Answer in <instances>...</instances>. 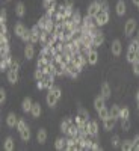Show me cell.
<instances>
[{
    "mask_svg": "<svg viewBox=\"0 0 139 151\" xmlns=\"http://www.w3.org/2000/svg\"><path fill=\"white\" fill-rule=\"evenodd\" d=\"M94 20H95V24H97L98 27H103L104 24H107V21H109V11L100 9L97 12V15L94 17Z\"/></svg>",
    "mask_w": 139,
    "mask_h": 151,
    "instance_id": "6da1fadb",
    "label": "cell"
},
{
    "mask_svg": "<svg viewBox=\"0 0 139 151\" xmlns=\"http://www.w3.org/2000/svg\"><path fill=\"white\" fill-rule=\"evenodd\" d=\"M136 27H138V21L135 18H129L124 24V33L125 36H132L135 32H136Z\"/></svg>",
    "mask_w": 139,
    "mask_h": 151,
    "instance_id": "7a4b0ae2",
    "label": "cell"
},
{
    "mask_svg": "<svg viewBox=\"0 0 139 151\" xmlns=\"http://www.w3.org/2000/svg\"><path fill=\"white\" fill-rule=\"evenodd\" d=\"M59 100H60V97H58V95H56V92H55L53 89H48L47 97H45V103H47V106H48V107H55V106L58 104Z\"/></svg>",
    "mask_w": 139,
    "mask_h": 151,
    "instance_id": "3957f363",
    "label": "cell"
},
{
    "mask_svg": "<svg viewBox=\"0 0 139 151\" xmlns=\"http://www.w3.org/2000/svg\"><path fill=\"white\" fill-rule=\"evenodd\" d=\"M41 27L38 26V24H35V26L30 29V41L29 42H33V44H36V42H40L41 41Z\"/></svg>",
    "mask_w": 139,
    "mask_h": 151,
    "instance_id": "277c9868",
    "label": "cell"
},
{
    "mask_svg": "<svg viewBox=\"0 0 139 151\" xmlns=\"http://www.w3.org/2000/svg\"><path fill=\"white\" fill-rule=\"evenodd\" d=\"M79 73H80V70H79L77 67H76V65L73 64V62H68V64L65 65V74H67V76H70L71 79H76V77L79 76Z\"/></svg>",
    "mask_w": 139,
    "mask_h": 151,
    "instance_id": "5b68a950",
    "label": "cell"
},
{
    "mask_svg": "<svg viewBox=\"0 0 139 151\" xmlns=\"http://www.w3.org/2000/svg\"><path fill=\"white\" fill-rule=\"evenodd\" d=\"M110 52H112V55L113 56H121V53H122V45H121V41L120 40H113L112 41V44H110Z\"/></svg>",
    "mask_w": 139,
    "mask_h": 151,
    "instance_id": "8992f818",
    "label": "cell"
},
{
    "mask_svg": "<svg viewBox=\"0 0 139 151\" xmlns=\"http://www.w3.org/2000/svg\"><path fill=\"white\" fill-rule=\"evenodd\" d=\"M24 58H26L27 60L35 58V44L33 42H27L26 44V48H24Z\"/></svg>",
    "mask_w": 139,
    "mask_h": 151,
    "instance_id": "52a82bcc",
    "label": "cell"
},
{
    "mask_svg": "<svg viewBox=\"0 0 139 151\" xmlns=\"http://www.w3.org/2000/svg\"><path fill=\"white\" fill-rule=\"evenodd\" d=\"M100 9H102V8H100V2H98V0H95V2H92L89 6H88V14L86 15H89V17L94 18Z\"/></svg>",
    "mask_w": 139,
    "mask_h": 151,
    "instance_id": "ba28073f",
    "label": "cell"
},
{
    "mask_svg": "<svg viewBox=\"0 0 139 151\" xmlns=\"http://www.w3.org/2000/svg\"><path fill=\"white\" fill-rule=\"evenodd\" d=\"M86 56H88V64H89V65H95L97 62H98V52H97L95 47L91 48L89 53H88Z\"/></svg>",
    "mask_w": 139,
    "mask_h": 151,
    "instance_id": "9c48e42d",
    "label": "cell"
},
{
    "mask_svg": "<svg viewBox=\"0 0 139 151\" xmlns=\"http://www.w3.org/2000/svg\"><path fill=\"white\" fill-rule=\"evenodd\" d=\"M17 122H18V116L15 115L14 112H11V113H8V116H6V125L9 129H14V127H17Z\"/></svg>",
    "mask_w": 139,
    "mask_h": 151,
    "instance_id": "30bf717a",
    "label": "cell"
},
{
    "mask_svg": "<svg viewBox=\"0 0 139 151\" xmlns=\"http://www.w3.org/2000/svg\"><path fill=\"white\" fill-rule=\"evenodd\" d=\"M104 42V35L102 33V32H95L94 35H92V45L97 48V47H100V45H102Z\"/></svg>",
    "mask_w": 139,
    "mask_h": 151,
    "instance_id": "8fae6325",
    "label": "cell"
},
{
    "mask_svg": "<svg viewBox=\"0 0 139 151\" xmlns=\"http://www.w3.org/2000/svg\"><path fill=\"white\" fill-rule=\"evenodd\" d=\"M115 11H117V15H118V17H122L125 12H127V6H125L124 0H118V3H117V6H115Z\"/></svg>",
    "mask_w": 139,
    "mask_h": 151,
    "instance_id": "7c38bea8",
    "label": "cell"
},
{
    "mask_svg": "<svg viewBox=\"0 0 139 151\" xmlns=\"http://www.w3.org/2000/svg\"><path fill=\"white\" fill-rule=\"evenodd\" d=\"M106 106V98L103 97V95H98V97H95V100H94V109L98 112L100 109H103Z\"/></svg>",
    "mask_w": 139,
    "mask_h": 151,
    "instance_id": "4fadbf2b",
    "label": "cell"
},
{
    "mask_svg": "<svg viewBox=\"0 0 139 151\" xmlns=\"http://www.w3.org/2000/svg\"><path fill=\"white\" fill-rule=\"evenodd\" d=\"M8 82L9 83H17L18 82V70H14V68L8 70Z\"/></svg>",
    "mask_w": 139,
    "mask_h": 151,
    "instance_id": "5bb4252c",
    "label": "cell"
},
{
    "mask_svg": "<svg viewBox=\"0 0 139 151\" xmlns=\"http://www.w3.org/2000/svg\"><path fill=\"white\" fill-rule=\"evenodd\" d=\"M32 106H33L32 98H30V97H24V98H23V103H21V109H23V112H29V113H30Z\"/></svg>",
    "mask_w": 139,
    "mask_h": 151,
    "instance_id": "9a60e30c",
    "label": "cell"
},
{
    "mask_svg": "<svg viewBox=\"0 0 139 151\" xmlns=\"http://www.w3.org/2000/svg\"><path fill=\"white\" fill-rule=\"evenodd\" d=\"M70 20H71V23L74 24V26H77V27H79L80 24H82V20H83V18H82V15H80V11L76 9V11L73 12V15H71V18H70Z\"/></svg>",
    "mask_w": 139,
    "mask_h": 151,
    "instance_id": "2e32d148",
    "label": "cell"
},
{
    "mask_svg": "<svg viewBox=\"0 0 139 151\" xmlns=\"http://www.w3.org/2000/svg\"><path fill=\"white\" fill-rule=\"evenodd\" d=\"M115 124H117V119L112 118V116H107L106 119H103V127H104V130H112L113 127H115Z\"/></svg>",
    "mask_w": 139,
    "mask_h": 151,
    "instance_id": "e0dca14e",
    "label": "cell"
},
{
    "mask_svg": "<svg viewBox=\"0 0 139 151\" xmlns=\"http://www.w3.org/2000/svg\"><path fill=\"white\" fill-rule=\"evenodd\" d=\"M24 14H26V6H24L23 2H18V3L15 5V15H17L18 18H23Z\"/></svg>",
    "mask_w": 139,
    "mask_h": 151,
    "instance_id": "ac0fdd59",
    "label": "cell"
},
{
    "mask_svg": "<svg viewBox=\"0 0 139 151\" xmlns=\"http://www.w3.org/2000/svg\"><path fill=\"white\" fill-rule=\"evenodd\" d=\"M73 122H74L73 118H65L64 121H62V124H60V132L67 134V132H68V129L73 125Z\"/></svg>",
    "mask_w": 139,
    "mask_h": 151,
    "instance_id": "d6986e66",
    "label": "cell"
},
{
    "mask_svg": "<svg viewBox=\"0 0 139 151\" xmlns=\"http://www.w3.org/2000/svg\"><path fill=\"white\" fill-rule=\"evenodd\" d=\"M97 134H98V124H97V121L89 119V136L97 137Z\"/></svg>",
    "mask_w": 139,
    "mask_h": 151,
    "instance_id": "ffe728a7",
    "label": "cell"
},
{
    "mask_svg": "<svg viewBox=\"0 0 139 151\" xmlns=\"http://www.w3.org/2000/svg\"><path fill=\"white\" fill-rule=\"evenodd\" d=\"M41 112H42L41 104H40V103H33V106H32V109H30V115H32L33 118H40Z\"/></svg>",
    "mask_w": 139,
    "mask_h": 151,
    "instance_id": "44dd1931",
    "label": "cell"
},
{
    "mask_svg": "<svg viewBox=\"0 0 139 151\" xmlns=\"http://www.w3.org/2000/svg\"><path fill=\"white\" fill-rule=\"evenodd\" d=\"M65 150H68V151L77 150V141H76V137H71V136L67 137V147H65Z\"/></svg>",
    "mask_w": 139,
    "mask_h": 151,
    "instance_id": "7402d4cb",
    "label": "cell"
},
{
    "mask_svg": "<svg viewBox=\"0 0 139 151\" xmlns=\"http://www.w3.org/2000/svg\"><path fill=\"white\" fill-rule=\"evenodd\" d=\"M20 137H21V141H24V142H29L30 141V137H32V133H30V129H29V125L26 129H23L21 132H20Z\"/></svg>",
    "mask_w": 139,
    "mask_h": 151,
    "instance_id": "603a6c76",
    "label": "cell"
},
{
    "mask_svg": "<svg viewBox=\"0 0 139 151\" xmlns=\"http://www.w3.org/2000/svg\"><path fill=\"white\" fill-rule=\"evenodd\" d=\"M65 147H67V137H58L55 142V148L58 151H62V150H65Z\"/></svg>",
    "mask_w": 139,
    "mask_h": 151,
    "instance_id": "cb8c5ba5",
    "label": "cell"
},
{
    "mask_svg": "<svg viewBox=\"0 0 139 151\" xmlns=\"http://www.w3.org/2000/svg\"><path fill=\"white\" fill-rule=\"evenodd\" d=\"M100 95H103L106 100L112 95V91H110V86H109V83H106V82H104V83L102 85V91H100Z\"/></svg>",
    "mask_w": 139,
    "mask_h": 151,
    "instance_id": "d4e9b609",
    "label": "cell"
},
{
    "mask_svg": "<svg viewBox=\"0 0 139 151\" xmlns=\"http://www.w3.org/2000/svg\"><path fill=\"white\" fill-rule=\"evenodd\" d=\"M52 60H53V59H48V58H45V56H40V59H38V64H36V67H38V68H45L47 65H50V64H52Z\"/></svg>",
    "mask_w": 139,
    "mask_h": 151,
    "instance_id": "484cf974",
    "label": "cell"
},
{
    "mask_svg": "<svg viewBox=\"0 0 139 151\" xmlns=\"http://www.w3.org/2000/svg\"><path fill=\"white\" fill-rule=\"evenodd\" d=\"M14 147H15L14 139H12L11 136H8L6 139H5V142H3V150L5 151H12V150H14Z\"/></svg>",
    "mask_w": 139,
    "mask_h": 151,
    "instance_id": "4316f807",
    "label": "cell"
},
{
    "mask_svg": "<svg viewBox=\"0 0 139 151\" xmlns=\"http://www.w3.org/2000/svg\"><path fill=\"white\" fill-rule=\"evenodd\" d=\"M36 141L40 144H45V141H47V132H45V129H40V130H38Z\"/></svg>",
    "mask_w": 139,
    "mask_h": 151,
    "instance_id": "83f0119b",
    "label": "cell"
},
{
    "mask_svg": "<svg viewBox=\"0 0 139 151\" xmlns=\"http://www.w3.org/2000/svg\"><path fill=\"white\" fill-rule=\"evenodd\" d=\"M121 150H122V151H133V150H135L133 141H130V139L122 141V142H121Z\"/></svg>",
    "mask_w": 139,
    "mask_h": 151,
    "instance_id": "f1b7e54d",
    "label": "cell"
},
{
    "mask_svg": "<svg viewBox=\"0 0 139 151\" xmlns=\"http://www.w3.org/2000/svg\"><path fill=\"white\" fill-rule=\"evenodd\" d=\"M26 29H27V27L24 26L23 23H17V24H15V27H14V33H15L17 36H20V38H21V35H23L24 32H26Z\"/></svg>",
    "mask_w": 139,
    "mask_h": 151,
    "instance_id": "f546056e",
    "label": "cell"
},
{
    "mask_svg": "<svg viewBox=\"0 0 139 151\" xmlns=\"http://www.w3.org/2000/svg\"><path fill=\"white\" fill-rule=\"evenodd\" d=\"M77 116H79L82 121H89V112L85 110L83 107H79V109H77Z\"/></svg>",
    "mask_w": 139,
    "mask_h": 151,
    "instance_id": "4dcf8cb0",
    "label": "cell"
},
{
    "mask_svg": "<svg viewBox=\"0 0 139 151\" xmlns=\"http://www.w3.org/2000/svg\"><path fill=\"white\" fill-rule=\"evenodd\" d=\"M109 110H110V116H112V118L120 119V110H121V107H120V106H117V104H112V107H110Z\"/></svg>",
    "mask_w": 139,
    "mask_h": 151,
    "instance_id": "1f68e13d",
    "label": "cell"
},
{
    "mask_svg": "<svg viewBox=\"0 0 139 151\" xmlns=\"http://www.w3.org/2000/svg\"><path fill=\"white\" fill-rule=\"evenodd\" d=\"M129 118H130V109L127 106L121 107V110H120V119H129Z\"/></svg>",
    "mask_w": 139,
    "mask_h": 151,
    "instance_id": "d6a6232c",
    "label": "cell"
},
{
    "mask_svg": "<svg viewBox=\"0 0 139 151\" xmlns=\"http://www.w3.org/2000/svg\"><path fill=\"white\" fill-rule=\"evenodd\" d=\"M97 113H98V118L102 119V121H103V119H106L107 116H110V110H109V109H107L106 106H104L103 109H100V110H98Z\"/></svg>",
    "mask_w": 139,
    "mask_h": 151,
    "instance_id": "836d02e7",
    "label": "cell"
},
{
    "mask_svg": "<svg viewBox=\"0 0 139 151\" xmlns=\"http://www.w3.org/2000/svg\"><path fill=\"white\" fill-rule=\"evenodd\" d=\"M0 47H9L8 33H0Z\"/></svg>",
    "mask_w": 139,
    "mask_h": 151,
    "instance_id": "e575fe53",
    "label": "cell"
},
{
    "mask_svg": "<svg viewBox=\"0 0 139 151\" xmlns=\"http://www.w3.org/2000/svg\"><path fill=\"white\" fill-rule=\"evenodd\" d=\"M136 56H138V53L136 52H133V50H127V56H125V58H127V62H130V64H133V62L136 60Z\"/></svg>",
    "mask_w": 139,
    "mask_h": 151,
    "instance_id": "d590c367",
    "label": "cell"
},
{
    "mask_svg": "<svg viewBox=\"0 0 139 151\" xmlns=\"http://www.w3.org/2000/svg\"><path fill=\"white\" fill-rule=\"evenodd\" d=\"M129 48L133 50V52H136V53H139V40H138V38H136V40H132V41H130Z\"/></svg>",
    "mask_w": 139,
    "mask_h": 151,
    "instance_id": "8d00e7d4",
    "label": "cell"
},
{
    "mask_svg": "<svg viewBox=\"0 0 139 151\" xmlns=\"http://www.w3.org/2000/svg\"><path fill=\"white\" fill-rule=\"evenodd\" d=\"M44 71L41 70V68H38V70H35V74H33V77H35V80L38 82V80H42L44 79Z\"/></svg>",
    "mask_w": 139,
    "mask_h": 151,
    "instance_id": "74e56055",
    "label": "cell"
},
{
    "mask_svg": "<svg viewBox=\"0 0 139 151\" xmlns=\"http://www.w3.org/2000/svg\"><path fill=\"white\" fill-rule=\"evenodd\" d=\"M132 127V124H130V119H121V129L124 132H129Z\"/></svg>",
    "mask_w": 139,
    "mask_h": 151,
    "instance_id": "f35d334b",
    "label": "cell"
},
{
    "mask_svg": "<svg viewBox=\"0 0 139 151\" xmlns=\"http://www.w3.org/2000/svg\"><path fill=\"white\" fill-rule=\"evenodd\" d=\"M42 6H44V9L47 11V9H50V8L56 6V0H44V2H42Z\"/></svg>",
    "mask_w": 139,
    "mask_h": 151,
    "instance_id": "ab89813d",
    "label": "cell"
},
{
    "mask_svg": "<svg viewBox=\"0 0 139 151\" xmlns=\"http://www.w3.org/2000/svg\"><path fill=\"white\" fill-rule=\"evenodd\" d=\"M26 127H27V124H26V121H24L23 118H18V122H17V127H15V129L18 130V133H20V132H21L23 129H26Z\"/></svg>",
    "mask_w": 139,
    "mask_h": 151,
    "instance_id": "60d3db41",
    "label": "cell"
},
{
    "mask_svg": "<svg viewBox=\"0 0 139 151\" xmlns=\"http://www.w3.org/2000/svg\"><path fill=\"white\" fill-rule=\"evenodd\" d=\"M0 24H6V9H0Z\"/></svg>",
    "mask_w": 139,
    "mask_h": 151,
    "instance_id": "b9f144b4",
    "label": "cell"
},
{
    "mask_svg": "<svg viewBox=\"0 0 139 151\" xmlns=\"http://www.w3.org/2000/svg\"><path fill=\"white\" fill-rule=\"evenodd\" d=\"M21 40H23L24 42H26V44L30 41V29H26V32H24V33L21 35Z\"/></svg>",
    "mask_w": 139,
    "mask_h": 151,
    "instance_id": "7bdbcfd3",
    "label": "cell"
},
{
    "mask_svg": "<svg viewBox=\"0 0 139 151\" xmlns=\"http://www.w3.org/2000/svg\"><path fill=\"white\" fill-rule=\"evenodd\" d=\"M121 145V139L118 134H113L112 136V147H120Z\"/></svg>",
    "mask_w": 139,
    "mask_h": 151,
    "instance_id": "ee69618b",
    "label": "cell"
},
{
    "mask_svg": "<svg viewBox=\"0 0 139 151\" xmlns=\"http://www.w3.org/2000/svg\"><path fill=\"white\" fill-rule=\"evenodd\" d=\"M47 20H48V15L45 14L44 17H41V20H40V21H38L36 24H38V26H40L41 29H44V27H45V23H47Z\"/></svg>",
    "mask_w": 139,
    "mask_h": 151,
    "instance_id": "f6af8a7d",
    "label": "cell"
},
{
    "mask_svg": "<svg viewBox=\"0 0 139 151\" xmlns=\"http://www.w3.org/2000/svg\"><path fill=\"white\" fill-rule=\"evenodd\" d=\"M5 100H6V91L3 88H0V104H3Z\"/></svg>",
    "mask_w": 139,
    "mask_h": 151,
    "instance_id": "bcb514c9",
    "label": "cell"
},
{
    "mask_svg": "<svg viewBox=\"0 0 139 151\" xmlns=\"http://www.w3.org/2000/svg\"><path fill=\"white\" fill-rule=\"evenodd\" d=\"M132 65H133V73H135L136 76H139V59H136Z\"/></svg>",
    "mask_w": 139,
    "mask_h": 151,
    "instance_id": "7dc6e473",
    "label": "cell"
},
{
    "mask_svg": "<svg viewBox=\"0 0 139 151\" xmlns=\"http://www.w3.org/2000/svg\"><path fill=\"white\" fill-rule=\"evenodd\" d=\"M98 2H100V8H102L103 11H109V5H107L106 0H98Z\"/></svg>",
    "mask_w": 139,
    "mask_h": 151,
    "instance_id": "c3c4849f",
    "label": "cell"
},
{
    "mask_svg": "<svg viewBox=\"0 0 139 151\" xmlns=\"http://www.w3.org/2000/svg\"><path fill=\"white\" fill-rule=\"evenodd\" d=\"M133 145H135V150L139 151V134L135 136V139H133Z\"/></svg>",
    "mask_w": 139,
    "mask_h": 151,
    "instance_id": "681fc988",
    "label": "cell"
},
{
    "mask_svg": "<svg viewBox=\"0 0 139 151\" xmlns=\"http://www.w3.org/2000/svg\"><path fill=\"white\" fill-rule=\"evenodd\" d=\"M36 86H38V89H45V83H44V79H42V80H38V82H36Z\"/></svg>",
    "mask_w": 139,
    "mask_h": 151,
    "instance_id": "f907efd6",
    "label": "cell"
},
{
    "mask_svg": "<svg viewBox=\"0 0 139 151\" xmlns=\"http://www.w3.org/2000/svg\"><path fill=\"white\" fill-rule=\"evenodd\" d=\"M11 68H14V70H20V62H18V60H12Z\"/></svg>",
    "mask_w": 139,
    "mask_h": 151,
    "instance_id": "816d5d0a",
    "label": "cell"
},
{
    "mask_svg": "<svg viewBox=\"0 0 139 151\" xmlns=\"http://www.w3.org/2000/svg\"><path fill=\"white\" fill-rule=\"evenodd\" d=\"M64 5L67 8H73L74 6V0H64Z\"/></svg>",
    "mask_w": 139,
    "mask_h": 151,
    "instance_id": "f5cc1de1",
    "label": "cell"
},
{
    "mask_svg": "<svg viewBox=\"0 0 139 151\" xmlns=\"http://www.w3.org/2000/svg\"><path fill=\"white\" fill-rule=\"evenodd\" d=\"M0 33H8V27H6V24H0Z\"/></svg>",
    "mask_w": 139,
    "mask_h": 151,
    "instance_id": "db71d44e",
    "label": "cell"
},
{
    "mask_svg": "<svg viewBox=\"0 0 139 151\" xmlns=\"http://www.w3.org/2000/svg\"><path fill=\"white\" fill-rule=\"evenodd\" d=\"M91 150H100V145H98V144L94 141V142H92V147H91Z\"/></svg>",
    "mask_w": 139,
    "mask_h": 151,
    "instance_id": "11a10c76",
    "label": "cell"
},
{
    "mask_svg": "<svg viewBox=\"0 0 139 151\" xmlns=\"http://www.w3.org/2000/svg\"><path fill=\"white\" fill-rule=\"evenodd\" d=\"M133 3L136 5V8H139V0H133Z\"/></svg>",
    "mask_w": 139,
    "mask_h": 151,
    "instance_id": "9f6ffc18",
    "label": "cell"
},
{
    "mask_svg": "<svg viewBox=\"0 0 139 151\" xmlns=\"http://www.w3.org/2000/svg\"><path fill=\"white\" fill-rule=\"evenodd\" d=\"M136 101H139V89L136 91Z\"/></svg>",
    "mask_w": 139,
    "mask_h": 151,
    "instance_id": "6f0895ef",
    "label": "cell"
},
{
    "mask_svg": "<svg viewBox=\"0 0 139 151\" xmlns=\"http://www.w3.org/2000/svg\"><path fill=\"white\" fill-rule=\"evenodd\" d=\"M136 38H138V40H139V29H138V36H136Z\"/></svg>",
    "mask_w": 139,
    "mask_h": 151,
    "instance_id": "680465c9",
    "label": "cell"
},
{
    "mask_svg": "<svg viewBox=\"0 0 139 151\" xmlns=\"http://www.w3.org/2000/svg\"><path fill=\"white\" fill-rule=\"evenodd\" d=\"M136 103H138V110H139V101H136Z\"/></svg>",
    "mask_w": 139,
    "mask_h": 151,
    "instance_id": "91938a15",
    "label": "cell"
}]
</instances>
